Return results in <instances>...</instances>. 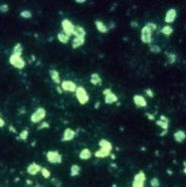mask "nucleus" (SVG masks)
I'll return each instance as SVG.
<instances>
[{
	"label": "nucleus",
	"mask_w": 186,
	"mask_h": 187,
	"mask_svg": "<svg viewBox=\"0 0 186 187\" xmlns=\"http://www.w3.org/2000/svg\"><path fill=\"white\" fill-rule=\"evenodd\" d=\"M76 2L77 3H85L86 1H85V0H76Z\"/></svg>",
	"instance_id": "de8ad7c7"
},
{
	"label": "nucleus",
	"mask_w": 186,
	"mask_h": 187,
	"mask_svg": "<svg viewBox=\"0 0 186 187\" xmlns=\"http://www.w3.org/2000/svg\"><path fill=\"white\" fill-rule=\"evenodd\" d=\"M57 91H58V94H63L64 93V91L62 90V88H61L60 85H59V86H57Z\"/></svg>",
	"instance_id": "ea45409f"
},
{
	"label": "nucleus",
	"mask_w": 186,
	"mask_h": 187,
	"mask_svg": "<svg viewBox=\"0 0 186 187\" xmlns=\"http://www.w3.org/2000/svg\"><path fill=\"white\" fill-rule=\"evenodd\" d=\"M20 16L24 19H30V18H32V13L29 10H23L20 12Z\"/></svg>",
	"instance_id": "c85d7f7f"
},
{
	"label": "nucleus",
	"mask_w": 186,
	"mask_h": 187,
	"mask_svg": "<svg viewBox=\"0 0 186 187\" xmlns=\"http://www.w3.org/2000/svg\"><path fill=\"white\" fill-rule=\"evenodd\" d=\"M110 155V151H107L106 149H103V148H100L99 150H97L96 152H95V156L97 157V158H105V157H107Z\"/></svg>",
	"instance_id": "5701e85b"
},
{
	"label": "nucleus",
	"mask_w": 186,
	"mask_h": 187,
	"mask_svg": "<svg viewBox=\"0 0 186 187\" xmlns=\"http://www.w3.org/2000/svg\"><path fill=\"white\" fill-rule=\"evenodd\" d=\"M26 182H27V184H32V181H31V180H27V181H26Z\"/></svg>",
	"instance_id": "8fccbe9b"
},
{
	"label": "nucleus",
	"mask_w": 186,
	"mask_h": 187,
	"mask_svg": "<svg viewBox=\"0 0 186 187\" xmlns=\"http://www.w3.org/2000/svg\"><path fill=\"white\" fill-rule=\"evenodd\" d=\"M145 94L147 95L149 98H153V97H154V94H153V92L150 90V89H146V90H145Z\"/></svg>",
	"instance_id": "4c0bfd02"
},
{
	"label": "nucleus",
	"mask_w": 186,
	"mask_h": 187,
	"mask_svg": "<svg viewBox=\"0 0 186 187\" xmlns=\"http://www.w3.org/2000/svg\"><path fill=\"white\" fill-rule=\"evenodd\" d=\"M9 10V6L7 4H1L0 5V12L1 13H6Z\"/></svg>",
	"instance_id": "f704fd0d"
},
{
	"label": "nucleus",
	"mask_w": 186,
	"mask_h": 187,
	"mask_svg": "<svg viewBox=\"0 0 186 187\" xmlns=\"http://www.w3.org/2000/svg\"><path fill=\"white\" fill-rule=\"evenodd\" d=\"M161 33L163 35H165L166 37H168V36H170L172 33H173V29H172V27H170V26H164V27L161 28Z\"/></svg>",
	"instance_id": "a878e982"
},
{
	"label": "nucleus",
	"mask_w": 186,
	"mask_h": 187,
	"mask_svg": "<svg viewBox=\"0 0 186 187\" xmlns=\"http://www.w3.org/2000/svg\"><path fill=\"white\" fill-rule=\"evenodd\" d=\"M46 114H47L46 110L43 109V108H39V109H37L31 114L30 120L33 123H38L46 117Z\"/></svg>",
	"instance_id": "7ed1b4c3"
},
{
	"label": "nucleus",
	"mask_w": 186,
	"mask_h": 187,
	"mask_svg": "<svg viewBox=\"0 0 186 187\" xmlns=\"http://www.w3.org/2000/svg\"><path fill=\"white\" fill-rule=\"evenodd\" d=\"M52 183H53V184L56 186V187H61V185H62V183L59 181L58 179H56V178H53L52 179Z\"/></svg>",
	"instance_id": "e433bc0d"
},
{
	"label": "nucleus",
	"mask_w": 186,
	"mask_h": 187,
	"mask_svg": "<svg viewBox=\"0 0 186 187\" xmlns=\"http://www.w3.org/2000/svg\"><path fill=\"white\" fill-rule=\"evenodd\" d=\"M91 84L94 85V86H102V78L100 77V75L98 73H93L91 75V79H90Z\"/></svg>",
	"instance_id": "f3484780"
},
{
	"label": "nucleus",
	"mask_w": 186,
	"mask_h": 187,
	"mask_svg": "<svg viewBox=\"0 0 186 187\" xmlns=\"http://www.w3.org/2000/svg\"><path fill=\"white\" fill-rule=\"evenodd\" d=\"M57 38H58L59 42H61L62 44H67L68 42L70 41V37L69 36H67L65 33H58Z\"/></svg>",
	"instance_id": "393cba45"
},
{
	"label": "nucleus",
	"mask_w": 186,
	"mask_h": 187,
	"mask_svg": "<svg viewBox=\"0 0 186 187\" xmlns=\"http://www.w3.org/2000/svg\"><path fill=\"white\" fill-rule=\"evenodd\" d=\"M146 116H147V117H148V119H149V120H153L155 119V117H153V114H146Z\"/></svg>",
	"instance_id": "79ce46f5"
},
{
	"label": "nucleus",
	"mask_w": 186,
	"mask_h": 187,
	"mask_svg": "<svg viewBox=\"0 0 186 187\" xmlns=\"http://www.w3.org/2000/svg\"><path fill=\"white\" fill-rule=\"evenodd\" d=\"M95 25H96V28H97V30L100 32V33H102V34H106L109 32V27L104 23L103 21H101V20H96L95 21Z\"/></svg>",
	"instance_id": "ddd939ff"
},
{
	"label": "nucleus",
	"mask_w": 186,
	"mask_h": 187,
	"mask_svg": "<svg viewBox=\"0 0 186 187\" xmlns=\"http://www.w3.org/2000/svg\"><path fill=\"white\" fill-rule=\"evenodd\" d=\"M75 136H76V132L72 129H66L64 132L63 137H62V142H71L74 139Z\"/></svg>",
	"instance_id": "f8f14e48"
},
{
	"label": "nucleus",
	"mask_w": 186,
	"mask_h": 187,
	"mask_svg": "<svg viewBox=\"0 0 186 187\" xmlns=\"http://www.w3.org/2000/svg\"><path fill=\"white\" fill-rule=\"evenodd\" d=\"M61 88L63 91L66 92H70V93H75L77 90V85L74 83L73 81H68L65 80L63 82H61Z\"/></svg>",
	"instance_id": "6e6552de"
},
{
	"label": "nucleus",
	"mask_w": 186,
	"mask_h": 187,
	"mask_svg": "<svg viewBox=\"0 0 186 187\" xmlns=\"http://www.w3.org/2000/svg\"><path fill=\"white\" fill-rule=\"evenodd\" d=\"M5 126V121H4V120H2L1 117H0V127H3Z\"/></svg>",
	"instance_id": "a19ab883"
},
{
	"label": "nucleus",
	"mask_w": 186,
	"mask_h": 187,
	"mask_svg": "<svg viewBox=\"0 0 186 187\" xmlns=\"http://www.w3.org/2000/svg\"><path fill=\"white\" fill-rule=\"evenodd\" d=\"M176 16H177V12L174 8H171L169 9V10L166 12L165 14V18H164V21L166 23H168V24H170V23H173L174 20L176 19Z\"/></svg>",
	"instance_id": "9d476101"
},
{
	"label": "nucleus",
	"mask_w": 186,
	"mask_h": 187,
	"mask_svg": "<svg viewBox=\"0 0 186 187\" xmlns=\"http://www.w3.org/2000/svg\"><path fill=\"white\" fill-rule=\"evenodd\" d=\"M9 63L14 68L18 69V70H22L23 68H25V61L24 59L22 58V56H19V55H15V54H12L10 57H9Z\"/></svg>",
	"instance_id": "f257e3e1"
},
{
	"label": "nucleus",
	"mask_w": 186,
	"mask_h": 187,
	"mask_svg": "<svg viewBox=\"0 0 186 187\" xmlns=\"http://www.w3.org/2000/svg\"><path fill=\"white\" fill-rule=\"evenodd\" d=\"M61 26H62V29H63V33H65L67 36H69V37L71 35H73L75 25L69 20V19H64V20H62Z\"/></svg>",
	"instance_id": "423d86ee"
},
{
	"label": "nucleus",
	"mask_w": 186,
	"mask_h": 187,
	"mask_svg": "<svg viewBox=\"0 0 186 187\" xmlns=\"http://www.w3.org/2000/svg\"><path fill=\"white\" fill-rule=\"evenodd\" d=\"M145 26L147 28H149L150 30L153 32L154 30H156V28H157V26H156V24H154V23H152V22H148V23H146Z\"/></svg>",
	"instance_id": "72a5a7b5"
},
{
	"label": "nucleus",
	"mask_w": 186,
	"mask_h": 187,
	"mask_svg": "<svg viewBox=\"0 0 186 187\" xmlns=\"http://www.w3.org/2000/svg\"><path fill=\"white\" fill-rule=\"evenodd\" d=\"M166 133H167V130H163V132L160 133V136H164V134H166Z\"/></svg>",
	"instance_id": "49530a36"
},
{
	"label": "nucleus",
	"mask_w": 186,
	"mask_h": 187,
	"mask_svg": "<svg viewBox=\"0 0 186 187\" xmlns=\"http://www.w3.org/2000/svg\"><path fill=\"white\" fill-rule=\"evenodd\" d=\"M166 56H167V58H168V63H169V64H173V63H175V61H176V55H175V54H172V53H166Z\"/></svg>",
	"instance_id": "7c9ffc66"
},
{
	"label": "nucleus",
	"mask_w": 186,
	"mask_h": 187,
	"mask_svg": "<svg viewBox=\"0 0 186 187\" xmlns=\"http://www.w3.org/2000/svg\"><path fill=\"white\" fill-rule=\"evenodd\" d=\"M40 172H41V174H42V176L44 177V178H50L51 177V172L49 171V169L45 168V167H42Z\"/></svg>",
	"instance_id": "c756f323"
},
{
	"label": "nucleus",
	"mask_w": 186,
	"mask_h": 187,
	"mask_svg": "<svg viewBox=\"0 0 186 187\" xmlns=\"http://www.w3.org/2000/svg\"><path fill=\"white\" fill-rule=\"evenodd\" d=\"M149 50H150V52L153 54H158V53H160L161 52L160 47L157 46V45H150L149 46Z\"/></svg>",
	"instance_id": "cd10ccee"
},
{
	"label": "nucleus",
	"mask_w": 186,
	"mask_h": 187,
	"mask_svg": "<svg viewBox=\"0 0 186 187\" xmlns=\"http://www.w3.org/2000/svg\"><path fill=\"white\" fill-rule=\"evenodd\" d=\"M132 100L135 106L138 108H145L147 106V101H146L145 98L141 96V95H135Z\"/></svg>",
	"instance_id": "1a4fd4ad"
},
{
	"label": "nucleus",
	"mask_w": 186,
	"mask_h": 187,
	"mask_svg": "<svg viewBox=\"0 0 186 187\" xmlns=\"http://www.w3.org/2000/svg\"><path fill=\"white\" fill-rule=\"evenodd\" d=\"M41 168L42 167L39 165L38 163L32 162L31 164H29L28 167H27V173L28 174H30V175H36L41 171Z\"/></svg>",
	"instance_id": "9b49d317"
},
{
	"label": "nucleus",
	"mask_w": 186,
	"mask_h": 187,
	"mask_svg": "<svg viewBox=\"0 0 186 187\" xmlns=\"http://www.w3.org/2000/svg\"><path fill=\"white\" fill-rule=\"evenodd\" d=\"M100 101H98V103L96 104H95V109H99V106H100Z\"/></svg>",
	"instance_id": "a18cd8bd"
},
{
	"label": "nucleus",
	"mask_w": 186,
	"mask_h": 187,
	"mask_svg": "<svg viewBox=\"0 0 186 187\" xmlns=\"http://www.w3.org/2000/svg\"><path fill=\"white\" fill-rule=\"evenodd\" d=\"M169 120L166 117L164 116H160V120H156V124L158 126H160L163 130H167L168 129V126H169Z\"/></svg>",
	"instance_id": "2eb2a0df"
},
{
	"label": "nucleus",
	"mask_w": 186,
	"mask_h": 187,
	"mask_svg": "<svg viewBox=\"0 0 186 187\" xmlns=\"http://www.w3.org/2000/svg\"><path fill=\"white\" fill-rule=\"evenodd\" d=\"M173 137H174L175 142H183L186 139V133L183 132V130H177V132L173 134Z\"/></svg>",
	"instance_id": "aec40b11"
},
{
	"label": "nucleus",
	"mask_w": 186,
	"mask_h": 187,
	"mask_svg": "<svg viewBox=\"0 0 186 187\" xmlns=\"http://www.w3.org/2000/svg\"><path fill=\"white\" fill-rule=\"evenodd\" d=\"M119 100V98L116 94H113V92H110V94H107L105 96V103L107 104H115Z\"/></svg>",
	"instance_id": "a211bd4d"
},
{
	"label": "nucleus",
	"mask_w": 186,
	"mask_h": 187,
	"mask_svg": "<svg viewBox=\"0 0 186 187\" xmlns=\"http://www.w3.org/2000/svg\"><path fill=\"white\" fill-rule=\"evenodd\" d=\"M140 39L144 44H150L152 41V31L146 26H143L140 33Z\"/></svg>",
	"instance_id": "39448f33"
},
{
	"label": "nucleus",
	"mask_w": 186,
	"mask_h": 187,
	"mask_svg": "<svg viewBox=\"0 0 186 187\" xmlns=\"http://www.w3.org/2000/svg\"><path fill=\"white\" fill-rule=\"evenodd\" d=\"M160 185V182H159V180L156 178V177H153V178L150 180V186L151 187H159Z\"/></svg>",
	"instance_id": "473e14b6"
},
{
	"label": "nucleus",
	"mask_w": 186,
	"mask_h": 187,
	"mask_svg": "<svg viewBox=\"0 0 186 187\" xmlns=\"http://www.w3.org/2000/svg\"><path fill=\"white\" fill-rule=\"evenodd\" d=\"M87 32L86 30L82 27V26H75L74 31H73V35L75 37H80V38H85L86 37Z\"/></svg>",
	"instance_id": "dca6fc26"
},
{
	"label": "nucleus",
	"mask_w": 186,
	"mask_h": 187,
	"mask_svg": "<svg viewBox=\"0 0 186 187\" xmlns=\"http://www.w3.org/2000/svg\"><path fill=\"white\" fill-rule=\"evenodd\" d=\"M80 172H81V167H80V165L73 164V165L71 166V168H70V175L72 177L78 176V175L80 174Z\"/></svg>",
	"instance_id": "b1692460"
},
{
	"label": "nucleus",
	"mask_w": 186,
	"mask_h": 187,
	"mask_svg": "<svg viewBox=\"0 0 186 187\" xmlns=\"http://www.w3.org/2000/svg\"><path fill=\"white\" fill-rule=\"evenodd\" d=\"M110 157H112V158H113V159H115V158H116L115 154H110Z\"/></svg>",
	"instance_id": "3c124183"
},
{
	"label": "nucleus",
	"mask_w": 186,
	"mask_h": 187,
	"mask_svg": "<svg viewBox=\"0 0 186 187\" xmlns=\"http://www.w3.org/2000/svg\"><path fill=\"white\" fill-rule=\"evenodd\" d=\"M145 174L143 171H139L135 175L132 182V187H144V182H145Z\"/></svg>",
	"instance_id": "0eeeda50"
},
{
	"label": "nucleus",
	"mask_w": 186,
	"mask_h": 187,
	"mask_svg": "<svg viewBox=\"0 0 186 187\" xmlns=\"http://www.w3.org/2000/svg\"><path fill=\"white\" fill-rule=\"evenodd\" d=\"M49 127H50V124H49V123H46V121H44V123H42L40 126H39V129H49Z\"/></svg>",
	"instance_id": "c9c22d12"
},
{
	"label": "nucleus",
	"mask_w": 186,
	"mask_h": 187,
	"mask_svg": "<svg viewBox=\"0 0 186 187\" xmlns=\"http://www.w3.org/2000/svg\"><path fill=\"white\" fill-rule=\"evenodd\" d=\"M99 145L101 148H103V149H106L107 150V151H110L112 152V150H113V145H112V143H110L109 140H107L105 139H101L100 142H99Z\"/></svg>",
	"instance_id": "6ab92c4d"
},
{
	"label": "nucleus",
	"mask_w": 186,
	"mask_h": 187,
	"mask_svg": "<svg viewBox=\"0 0 186 187\" xmlns=\"http://www.w3.org/2000/svg\"><path fill=\"white\" fill-rule=\"evenodd\" d=\"M110 92H112V90H110V89H105V90H104V92H103V94L105 95H107V94H110Z\"/></svg>",
	"instance_id": "58836bf2"
},
{
	"label": "nucleus",
	"mask_w": 186,
	"mask_h": 187,
	"mask_svg": "<svg viewBox=\"0 0 186 187\" xmlns=\"http://www.w3.org/2000/svg\"><path fill=\"white\" fill-rule=\"evenodd\" d=\"M80 159L82 160H88L92 157V151L89 148H84L81 150V152L79 154Z\"/></svg>",
	"instance_id": "412c9836"
},
{
	"label": "nucleus",
	"mask_w": 186,
	"mask_h": 187,
	"mask_svg": "<svg viewBox=\"0 0 186 187\" xmlns=\"http://www.w3.org/2000/svg\"><path fill=\"white\" fill-rule=\"evenodd\" d=\"M22 52H23V47H22V45L20 43H17L14 46V48H13V54L21 56Z\"/></svg>",
	"instance_id": "bb28decb"
},
{
	"label": "nucleus",
	"mask_w": 186,
	"mask_h": 187,
	"mask_svg": "<svg viewBox=\"0 0 186 187\" xmlns=\"http://www.w3.org/2000/svg\"><path fill=\"white\" fill-rule=\"evenodd\" d=\"M47 160L50 163H54V164H60L62 163V160H63V157L60 153L56 150H50L48 151L46 154Z\"/></svg>",
	"instance_id": "20e7f679"
},
{
	"label": "nucleus",
	"mask_w": 186,
	"mask_h": 187,
	"mask_svg": "<svg viewBox=\"0 0 186 187\" xmlns=\"http://www.w3.org/2000/svg\"><path fill=\"white\" fill-rule=\"evenodd\" d=\"M130 26H132V27H138V23L132 21V22H130Z\"/></svg>",
	"instance_id": "37998d69"
},
{
	"label": "nucleus",
	"mask_w": 186,
	"mask_h": 187,
	"mask_svg": "<svg viewBox=\"0 0 186 187\" xmlns=\"http://www.w3.org/2000/svg\"><path fill=\"white\" fill-rule=\"evenodd\" d=\"M9 129H10V130H11V132H14V133L16 132V129H14V127H13L12 126H9Z\"/></svg>",
	"instance_id": "c03bdc74"
},
{
	"label": "nucleus",
	"mask_w": 186,
	"mask_h": 187,
	"mask_svg": "<svg viewBox=\"0 0 186 187\" xmlns=\"http://www.w3.org/2000/svg\"><path fill=\"white\" fill-rule=\"evenodd\" d=\"M184 165H185V167L183 169V172H184V174H186V162H184Z\"/></svg>",
	"instance_id": "09e8293b"
},
{
	"label": "nucleus",
	"mask_w": 186,
	"mask_h": 187,
	"mask_svg": "<svg viewBox=\"0 0 186 187\" xmlns=\"http://www.w3.org/2000/svg\"><path fill=\"white\" fill-rule=\"evenodd\" d=\"M85 38H80V37H75L73 42H72V48L73 49H78L82 47L85 44Z\"/></svg>",
	"instance_id": "4be33fe9"
},
{
	"label": "nucleus",
	"mask_w": 186,
	"mask_h": 187,
	"mask_svg": "<svg viewBox=\"0 0 186 187\" xmlns=\"http://www.w3.org/2000/svg\"><path fill=\"white\" fill-rule=\"evenodd\" d=\"M75 94H76V98L78 101L81 104H86L90 100L89 95H88L86 89L84 87H77V90L75 92Z\"/></svg>",
	"instance_id": "f03ea898"
},
{
	"label": "nucleus",
	"mask_w": 186,
	"mask_h": 187,
	"mask_svg": "<svg viewBox=\"0 0 186 187\" xmlns=\"http://www.w3.org/2000/svg\"><path fill=\"white\" fill-rule=\"evenodd\" d=\"M28 136H29V132L28 130H22V132H20V134H19V139H20L21 140H26L28 139Z\"/></svg>",
	"instance_id": "2f4dec72"
},
{
	"label": "nucleus",
	"mask_w": 186,
	"mask_h": 187,
	"mask_svg": "<svg viewBox=\"0 0 186 187\" xmlns=\"http://www.w3.org/2000/svg\"><path fill=\"white\" fill-rule=\"evenodd\" d=\"M49 74H50V77L52 79V81H53L55 84H57L58 86H59V85H61L60 73H59L57 70H55V69H51V70L49 71Z\"/></svg>",
	"instance_id": "4468645a"
}]
</instances>
